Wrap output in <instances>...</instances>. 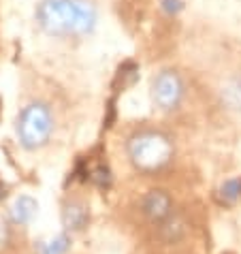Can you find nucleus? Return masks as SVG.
<instances>
[{
    "mask_svg": "<svg viewBox=\"0 0 241 254\" xmlns=\"http://www.w3.org/2000/svg\"><path fill=\"white\" fill-rule=\"evenodd\" d=\"M37 22L56 37H81L94 28L96 11L83 0H43L37 9Z\"/></svg>",
    "mask_w": 241,
    "mask_h": 254,
    "instance_id": "1",
    "label": "nucleus"
},
{
    "mask_svg": "<svg viewBox=\"0 0 241 254\" xmlns=\"http://www.w3.org/2000/svg\"><path fill=\"white\" fill-rule=\"evenodd\" d=\"M128 158L134 169L143 173H154L165 169L173 158V143L160 130H139L128 139Z\"/></svg>",
    "mask_w": 241,
    "mask_h": 254,
    "instance_id": "2",
    "label": "nucleus"
},
{
    "mask_svg": "<svg viewBox=\"0 0 241 254\" xmlns=\"http://www.w3.org/2000/svg\"><path fill=\"white\" fill-rule=\"evenodd\" d=\"M54 130V116L45 103H32L24 107L17 118V137L26 150L45 145Z\"/></svg>",
    "mask_w": 241,
    "mask_h": 254,
    "instance_id": "3",
    "label": "nucleus"
},
{
    "mask_svg": "<svg viewBox=\"0 0 241 254\" xmlns=\"http://www.w3.org/2000/svg\"><path fill=\"white\" fill-rule=\"evenodd\" d=\"M183 98V81L175 70H160L152 79V101L162 111H173Z\"/></svg>",
    "mask_w": 241,
    "mask_h": 254,
    "instance_id": "4",
    "label": "nucleus"
},
{
    "mask_svg": "<svg viewBox=\"0 0 241 254\" xmlns=\"http://www.w3.org/2000/svg\"><path fill=\"white\" fill-rule=\"evenodd\" d=\"M141 214L152 224H162L169 216H173V199L165 190H150L141 199Z\"/></svg>",
    "mask_w": 241,
    "mask_h": 254,
    "instance_id": "5",
    "label": "nucleus"
},
{
    "mask_svg": "<svg viewBox=\"0 0 241 254\" xmlns=\"http://www.w3.org/2000/svg\"><path fill=\"white\" fill-rule=\"evenodd\" d=\"M90 220V211L81 201H68L64 209H62V224L66 231H81L86 229V224Z\"/></svg>",
    "mask_w": 241,
    "mask_h": 254,
    "instance_id": "6",
    "label": "nucleus"
},
{
    "mask_svg": "<svg viewBox=\"0 0 241 254\" xmlns=\"http://www.w3.org/2000/svg\"><path fill=\"white\" fill-rule=\"evenodd\" d=\"M220 96H222V103L226 107L241 114V75L226 77L224 83L220 86Z\"/></svg>",
    "mask_w": 241,
    "mask_h": 254,
    "instance_id": "7",
    "label": "nucleus"
},
{
    "mask_svg": "<svg viewBox=\"0 0 241 254\" xmlns=\"http://www.w3.org/2000/svg\"><path fill=\"white\" fill-rule=\"evenodd\" d=\"M37 201L32 199V196H19V199L13 203V209H11V218L15 224H28L32 220L34 216H37Z\"/></svg>",
    "mask_w": 241,
    "mask_h": 254,
    "instance_id": "8",
    "label": "nucleus"
},
{
    "mask_svg": "<svg viewBox=\"0 0 241 254\" xmlns=\"http://www.w3.org/2000/svg\"><path fill=\"white\" fill-rule=\"evenodd\" d=\"M239 196H241V178L226 180L222 188H220V199L224 203H235Z\"/></svg>",
    "mask_w": 241,
    "mask_h": 254,
    "instance_id": "9",
    "label": "nucleus"
},
{
    "mask_svg": "<svg viewBox=\"0 0 241 254\" xmlns=\"http://www.w3.org/2000/svg\"><path fill=\"white\" fill-rule=\"evenodd\" d=\"M66 250H68V237L66 235L56 237L54 242L43 246V254H66Z\"/></svg>",
    "mask_w": 241,
    "mask_h": 254,
    "instance_id": "10",
    "label": "nucleus"
},
{
    "mask_svg": "<svg viewBox=\"0 0 241 254\" xmlns=\"http://www.w3.org/2000/svg\"><path fill=\"white\" fill-rule=\"evenodd\" d=\"M162 9L169 13H177L181 9V0H162Z\"/></svg>",
    "mask_w": 241,
    "mask_h": 254,
    "instance_id": "11",
    "label": "nucleus"
},
{
    "mask_svg": "<svg viewBox=\"0 0 241 254\" xmlns=\"http://www.w3.org/2000/svg\"><path fill=\"white\" fill-rule=\"evenodd\" d=\"M0 242H2V229H0Z\"/></svg>",
    "mask_w": 241,
    "mask_h": 254,
    "instance_id": "12",
    "label": "nucleus"
}]
</instances>
